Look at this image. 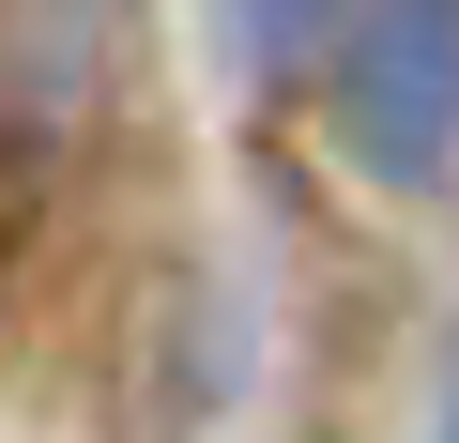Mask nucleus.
<instances>
[{"mask_svg":"<svg viewBox=\"0 0 459 443\" xmlns=\"http://www.w3.org/2000/svg\"><path fill=\"white\" fill-rule=\"evenodd\" d=\"M31 183H47V138L0 123V276H16V245H31Z\"/></svg>","mask_w":459,"mask_h":443,"instance_id":"7ed1b4c3","label":"nucleus"},{"mask_svg":"<svg viewBox=\"0 0 459 443\" xmlns=\"http://www.w3.org/2000/svg\"><path fill=\"white\" fill-rule=\"evenodd\" d=\"M337 47V153L383 199H429L459 153V0H368L322 31Z\"/></svg>","mask_w":459,"mask_h":443,"instance_id":"f257e3e1","label":"nucleus"},{"mask_svg":"<svg viewBox=\"0 0 459 443\" xmlns=\"http://www.w3.org/2000/svg\"><path fill=\"white\" fill-rule=\"evenodd\" d=\"M337 16H352V0H230V62H246V77H291V62H322Z\"/></svg>","mask_w":459,"mask_h":443,"instance_id":"f03ea898","label":"nucleus"}]
</instances>
